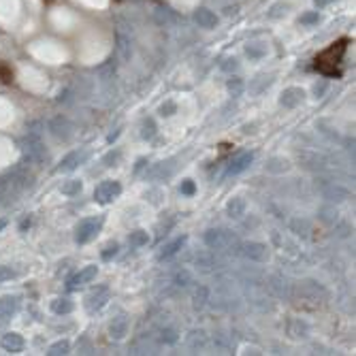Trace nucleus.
Here are the masks:
<instances>
[{
	"label": "nucleus",
	"instance_id": "obj_1",
	"mask_svg": "<svg viewBox=\"0 0 356 356\" xmlns=\"http://www.w3.org/2000/svg\"><path fill=\"white\" fill-rule=\"evenodd\" d=\"M120 194H122V186L118 184V181H113V179H107V181H102V184L96 186L94 200L96 203H100V205H107V203H111L113 198H118Z\"/></svg>",
	"mask_w": 356,
	"mask_h": 356
},
{
	"label": "nucleus",
	"instance_id": "obj_2",
	"mask_svg": "<svg viewBox=\"0 0 356 356\" xmlns=\"http://www.w3.org/2000/svg\"><path fill=\"white\" fill-rule=\"evenodd\" d=\"M98 230H100V222H98L96 218H86V220H81V222L77 224V228H75V241L79 243V245L92 241Z\"/></svg>",
	"mask_w": 356,
	"mask_h": 356
},
{
	"label": "nucleus",
	"instance_id": "obj_3",
	"mask_svg": "<svg viewBox=\"0 0 356 356\" xmlns=\"http://www.w3.org/2000/svg\"><path fill=\"white\" fill-rule=\"evenodd\" d=\"M88 156H90V150H86V147L70 152V154H66V156L60 160V164L56 166V171H58V173H70V171H75L79 164L86 162Z\"/></svg>",
	"mask_w": 356,
	"mask_h": 356
},
{
	"label": "nucleus",
	"instance_id": "obj_4",
	"mask_svg": "<svg viewBox=\"0 0 356 356\" xmlns=\"http://www.w3.org/2000/svg\"><path fill=\"white\" fill-rule=\"evenodd\" d=\"M241 254L248 258V260H254V262H264L269 260V250L264 243H258V241H245L241 243Z\"/></svg>",
	"mask_w": 356,
	"mask_h": 356
},
{
	"label": "nucleus",
	"instance_id": "obj_5",
	"mask_svg": "<svg viewBox=\"0 0 356 356\" xmlns=\"http://www.w3.org/2000/svg\"><path fill=\"white\" fill-rule=\"evenodd\" d=\"M232 237L226 230H207L205 232V245L209 250H224L228 248Z\"/></svg>",
	"mask_w": 356,
	"mask_h": 356
},
{
	"label": "nucleus",
	"instance_id": "obj_6",
	"mask_svg": "<svg viewBox=\"0 0 356 356\" xmlns=\"http://www.w3.org/2000/svg\"><path fill=\"white\" fill-rule=\"evenodd\" d=\"M96 273H98V269H96L94 264H88V267H83L79 273H75V275L68 280V290H77V288L86 286V284H90V282L94 280Z\"/></svg>",
	"mask_w": 356,
	"mask_h": 356
},
{
	"label": "nucleus",
	"instance_id": "obj_7",
	"mask_svg": "<svg viewBox=\"0 0 356 356\" xmlns=\"http://www.w3.org/2000/svg\"><path fill=\"white\" fill-rule=\"evenodd\" d=\"M107 301H109V288L107 286H98L96 290H92V292L88 294L86 307H88V312H98Z\"/></svg>",
	"mask_w": 356,
	"mask_h": 356
},
{
	"label": "nucleus",
	"instance_id": "obj_8",
	"mask_svg": "<svg viewBox=\"0 0 356 356\" xmlns=\"http://www.w3.org/2000/svg\"><path fill=\"white\" fill-rule=\"evenodd\" d=\"M252 160H254V154H252V152H241V154H237V156L230 160L226 175H239V173H243V171L252 164Z\"/></svg>",
	"mask_w": 356,
	"mask_h": 356
},
{
	"label": "nucleus",
	"instance_id": "obj_9",
	"mask_svg": "<svg viewBox=\"0 0 356 356\" xmlns=\"http://www.w3.org/2000/svg\"><path fill=\"white\" fill-rule=\"evenodd\" d=\"M0 346H2V350L6 352H11V354H17V352H22L24 350V346H26V341L24 337L19 333H4L2 335V339H0Z\"/></svg>",
	"mask_w": 356,
	"mask_h": 356
},
{
	"label": "nucleus",
	"instance_id": "obj_10",
	"mask_svg": "<svg viewBox=\"0 0 356 356\" xmlns=\"http://www.w3.org/2000/svg\"><path fill=\"white\" fill-rule=\"evenodd\" d=\"M184 245H186V235L173 239L171 243H166V245H162V248H160V252H158V260H169V258L175 256L177 252L184 248Z\"/></svg>",
	"mask_w": 356,
	"mask_h": 356
},
{
	"label": "nucleus",
	"instance_id": "obj_11",
	"mask_svg": "<svg viewBox=\"0 0 356 356\" xmlns=\"http://www.w3.org/2000/svg\"><path fill=\"white\" fill-rule=\"evenodd\" d=\"M303 96H305V92H303L301 88H288V90H284L282 92L280 102L284 107H288V109H294L296 105H301Z\"/></svg>",
	"mask_w": 356,
	"mask_h": 356
},
{
	"label": "nucleus",
	"instance_id": "obj_12",
	"mask_svg": "<svg viewBox=\"0 0 356 356\" xmlns=\"http://www.w3.org/2000/svg\"><path fill=\"white\" fill-rule=\"evenodd\" d=\"M19 309V296H0V314L6 316V318H13Z\"/></svg>",
	"mask_w": 356,
	"mask_h": 356
},
{
	"label": "nucleus",
	"instance_id": "obj_13",
	"mask_svg": "<svg viewBox=\"0 0 356 356\" xmlns=\"http://www.w3.org/2000/svg\"><path fill=\"white\" fill-rule=\"evenodd\" d=\"M109 335H111L113 339H124L128 335V318L126 316H118V318H113L111 326H109Z\"/></svg>",
	"mask_w": 356,
	"mask_h": 356
},
{
	"label": "nucleus",
	"instance_id": "obj_14",
	"mask_svg": "<svg viewBox=\"0 0 356 356\" xmlns=\"http://www.w3.org/2000/svg\"><path fill=\"white\" fill-rule=\"evenodd\" d=\"M194 22H196L200 28H216L218 17H216V13L209 11V9H198L194 13Z\"/></svg>",
	"mask_w": 356,
	"mask_h": 356
},
{
	"label": "nucleus",
	"instance_id": "obj_15",
	"mask_svg": "<svg viewBox=\"0 0 356 356\" xmlns=\"http://www.w3.org/2000/svg\"><path fill=\"white\" fill-rule=\"evenodd\" d=\"M49 128H51V132H54L58 139H68L70 137V124H68L66 118H56L49 124Z\"/></svg>",
	"mask_w": 356,
	"mask_h": 356
},
{
	"label": "nucleus",
	"instance_id": "obj_16",
	"mask_svg": "<svg viewBox=\"0 0 356 356\" xmlns=\"http://www.w3.org/2000/svg\"><path fill=\"white\" fill-rule=\"evenodd\" d=\"M188 348H190L192 352H200L207 348V335L203 331H192L188 335Z\"/></svg>",
	"mask_w": 356,
	"mask_h": 356
},
{
	"label": "nucleus",
	"instance_id": "obj_17",
	"mask_svg": "<svg viewBox=\"0 0 356 356\" xmlns=\"http://www.w3.org/2000/svg\"><path fill=\"white\" fill-rule=\"evenodd\" d=\"M73 301L66 299V296H62V299H54L51 301V312H54L56 316H66L73 312Z\"/></svg>",
	"mask_w": 356,
	"mask_h": 356
},
{
	"label": "nucleus",
	"instance_id": "obj_18",
	"mask_svg": "<svg viewBox=\"0 0 356 356\" xmlns=\"http://www.w3.org/2000/svg\"><path fill=\"white\" fill-rule=\"evenodd\" d=\"M226 213L232 220H239L245 216V200L243 198H232L228 205H226Z\"/></svg>",
	"mask_w": 356,
	"mask_h": 356
},
{
	"label": "nucleus",
	"instance_id": "obj_19",
	"mask_svg": "<svg viewBox=\"0 0 356 356\" xmlns=\"http://www.w3.org/2000/svg\"><path fill=\"white\" fill-rule=\"evenodd\" d=\"M128 243H130V248H143V245L150 243V235H147L145 230H134L130 232V237H128Z\"/></svg>",
	"mask_w": 356,
	"mask_h": 356
},
{
	"label": "nucleus",
	"instance_id": "obj_20",
	"mask_svg": "<svg viewBox=\"0 0 356 356\" xmlns=\"http://www.w3.org/2000/svg\"><path fill=\"white\" fill-rule=\"evenodd\" d=\"M81 181L79 179H68V181H64V184L60 186V192L64 194V196H77V194L81 192Z\"/></svg>",
	"mask_w": 356,
	"mask_h": 356
},
{
	"label": "nucleus",
	"instance_id": "obj_21",
	"mask_svg": "<svg viewBox=\"0 0 356 356\" xmlns=\"http://www.w3.org/2000/svg\"><path fill=\"white\" fill-rule=\"evenodd\" d=\"M68 352H70V344L66 339H60V341H56V344H51L47 348L49 356H62V354H68Z\"/></svg>",
	"mask_w": 356,
	"mask_h": 356
},
{
	"label": "nucleus",
	"instance_id": "obj_22",
	"mask_svg": "<svg viewBox=\"0 0 356 356\" xmlns=\"http://www.w3.org/2000/svg\"><path fill=\"white\" fill-rule=\"evenodd\" d=\"M160 341L166 346H173L179 341V335H177L175 328H162V331H160Z\"/></svg>",
	"mask_w": 356,
	"mask_h": 356
},
{
	"label": "nucleus",
	"instance_id": "obj_23",
	"mask_svg": "<svg viewBox=\"0 0 356 356\" xmlns=\"http://www.w3.org/2000/svg\"><path fill=\"white\" fill-rule=\"evenodd\" d=\"M207 301H209V290H207L205 286H200L196 292H194V307H196V309H203Z\"/></svg>",
	"mask_w": 356,
	"mask_h": 356
},
{
	"label": "nucleus",
	"instance_id": "obj_24",
	"mask_svg": "<svg viewBox=\"0 0 356 356\" xmlns=\"http://www.w3.org/2000/svg\"><path fill=\"white\" fill-rule=\"evenodd\" d=\"M154 134H156V124H154V120H145L143 126H141V137H143V139H152Z\"/></svg>",
	"mask_w": 356,
	"mask_h": 356
},
{
	"label": "nucleus",
	"instance_id": "obj_25",
	"mask_svg": "<svg viewBox=\"0 0 356 356\" xmlns=\"http://www.w3.org/2000/svg\"><path fill=\"white\" fill-rule=\"evenodd\" d=\"M346 196H348V192L341 190L339 186H331L328 188V192H326V198H331V200H344Z\"/></svg>",
	"mask_w": 356,
	"mask_h": 356
},
{
	"label": "nucleus",
	"instance_id": "obj_26",
	"mask_svg": "<svg viewBox=\"0 0 356 356\" xmlns=\"http://www.w3.org/2000/svg\"><path fill=\"white\" fill-rule=\"evenodd\" d=\"M228 92L232 94V96H239L243 92V83H241V79L239 77H232V79L228 81Z\"/></svg>",
	"mask_w": 356,
	"mask_h": 356
},
{
	"label": "nucleus",
	"instance_id": "obj_27",
	"mask_svg": "<svg viewBox=\"0 0 356 356\" xmlns=\"http://www.w3.org/2000/svg\"><path fill=\"white\" fill-rule=\"evenodd\" d=\"M175 284H177V286H188V284H192V275H190V271L181 269L179 273L175 275Z\"/></svg>",
	"mask_w": 356,
	"mask_h": 356
},
{
	"label": "nucleus",
	"instance_id": "obj_28",
	"mask_svg": "<svg viewBox=\"0 0 356 356\" xmlns=\"http://www.w3.org/2000/svg\"><path fill=\"white\" fill-rule=\"evenodd\" d=\"M15 275H17V273H15V271H13L11 267H6V264H0V284L13 280Z\"/></svg>",
	"mask_w": 356,
	"mask_h": 356
},
{
	"label": "nucleus",
	"instance_id": "obj_29",
	"mask_svg": "<svg viewBox=\"0 0 356 356\" xmlns=\"http://www.w3.org/2000/svg\"><path fill=\"white\" fill-rule=\"evenodd\" d=\"M179 192H181V194H186V196H192V194L196 192V186H194V181H192V179H186V181H181Z\"/></svg>",
	"mask_w": 356,
	"mask_h": 356
},
{
	"label": "nucleus",
	"instance_id": "obj_30",
	"mask_svg": "<svg viewBox=\"0 0 356 356\" xmlns=\"http://www.w3.org/2000/svg\"><path fill=\"white\" fill-rule=\"evenodd\" d=\"M211 264H213V260L211 258H207V256H198L196 258V267H200V271H205V273H209L211 271Z\"/></svg>",
	"mask_w": 356,
	"mask_h": 356
},
{
	"label": "nucleus",
	"instance_id": "obj_31",
	"mask_svg": "<svg viewBox=\"0 0 356 356\" xmlns=\"http://www.w3.org/2000/svg\"><path fill=\"white\" fill-rule=\"evenodd\" d=\"M213 341H216V344H218L216 348H218L220 352H228V350H230V344H226L224 335H216V339H213Z\"/></svg>",
	"mask_w": 356,
	"mask_h": 356
},
{
	"label": "nucleus",
	"instance_id": "obj_32",
	"mask_svg": "<svg viewBox=\"0 0 356 356\" xmlns=\"http://www.w3.org/2000/svg\"><path fill=\"white\" fill-rule=\"evenodd\" d=\"M115 254H118V245H115V243H113V245H107L105 252H102V260H111Z\"/></svg>",
	"mask_w": 356,
	"mask_h": 356
},
{
	"label": "nucleus",
	"instance_id": "obj_33",
	"mask_svg": "<svg viewBox=\"0 0 356 356\" xmlns=\"http://www.w3.org/2000/svg\"><path fill=\"white\" fill-rule=\"evenodd\" d=\"M248 56L250 58H260V56H264V47H254V45H250V47H248Z\"/></svg>",
	"mask_w": 356,
	"mask_h": 356
},
{
	"label": "nucleus",
	"instance_id": "obj_34",
	"mask_svg": "<svg viewBox=\"0 0 356 356\" xmlns=\"http://www.w3.org/2000/svg\"><path fill=\"white\" fill-rule=\"evenodd\" d=\"M301 22H303V24H314V22H318V13H307V15L301 17Z\"/></svg>",
	"mask_w": 356,
	"mask_h": 356
},
{
	"label": "nucleus",
	"instance_id": "obj_35",
	"mask_svg": "<svg viewBox=\"0 0 356 356\" xmlns=\"http://www.w3.org/2000/svg\"><path fill=\"white\" fill-rule=\"evenodd\" d=\"M173 111H175V105H173V102L162 105V115H173Z\"/></svg>",
	"mask_w": 356,
	"mask_h": 356
},
{
	"label": "nucleus",
	"instance_id": "obj_36",
	"mask_svg": "<svg viewBox=\"0 0 356 356\" xmlns=\"http://www.w3.org/2000/svg\"><path fill=\"white\" fill-rule=\"evenodd\" d=\"M222 68H224V70L237 68V60H235V58H232V60H230V58H228V60H226V64H222Z\"/></svg>",
	"mask_w": 356,
	"mask_h": 356
},
{
	"label": "nucleus",
	"instance_id": "obj_37",
	"mask_svg": "<svg viewBox=\"0 0 356 356\" xmlns=\"http://www.w3.org/2000/svg\"><path fill=\"white\" fill-rule=\"evenodd\" d=\"M9 320H11V318H6V316L0 314V333H2L4 328H6V324H9Z\"/></svg>",
	"mask_w": 356,
	"mask_h": 356
},
{
	"label": "nucleus",
	"instance_id": "obj_38",
	"mask_svg": "<svg viewBox=\"0 0 356 356\" xmlns=\"http://www.w3.org/2000/svg\"><path fill=\"white\" fill-rule=\"evenodd\" d=\"M328 2H333V0H316V4L318 6H326Z\"/></svg>",
	"mask_w": 356,
	"mask_h": 356
},
{
	"label": "nucleus",
	"instance_id": "obj_39",
	"mask_svg": "<svg viewBox=\"0 0 356 356\" xmlns=\"http://www.w3.org/2000/svg\"><path fill=\"white\" fill-rule=\"evenodd\" d=\"M30 226V220H22V230H26Z\"/></svg>",
	"mask_w": 356,
	"mask_h": 356
},
{
	"label": "nucleus",
	"instance_id": "obj_40",
	"mask_svg": "<svg viewBox=\"0 0 356 356\" xmlns=\"http://www.w3.org/2000/svg\"><path fill=\"white\" fill-rule=\"evenodd\" d=\"M4 226H6V222H4V220H0V230H2Z\"/></svg>",
	"mask_w": 356,
	"mask_h": 356
}]
</instances>
